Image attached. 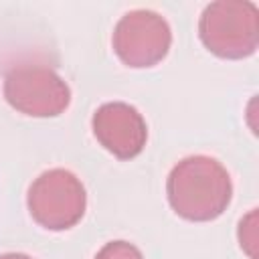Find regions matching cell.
I'll return each instance as SVG.
<instances>
[{"label": "cell", "mask_w": 259, "mask_h": 259, "mask_svg": "<svg viewBox=\"0 0 259 259\" xmlns=\"http://www.w3.org/2000/svg\"><path fill=\"white\" fill-rule=\"evenodd\" d=\"M166 196L172 210L184 221H214L231 204V174L217 158L204 154L182 158L166 178Z\"/></svg>", "instance_id": "6da1fadb"}, {"label": "cell", "mask_w": 259, "mask_h": 259, "mask_svg": "<svg viewBox=\"0 0 259 259\" xmlns=\"http://www.w3.org/2000/svg\"><path fill=\"white\" fill-rule=\"evenodd\" d=\"M198 36L219 59L239 61L259 47V8L249 0H217L204 6Z\"/></svg>", "instance_id": "7a4b0ae2"}, {"label": "cell", "mask_w": 259, "mask_h": 259, "mask_svg": "<svg viewBox=\"0 0 259 259\" xmlns=\"http://www.w3.org/2000/svg\"><path fill=\"white\" fill-rule=\"evenodd\" d=\"M30 217L49 231L75 227L87 208L83 182L65 168H51L34 178L26 196Z\"/></svg>", "instance_id": "3957f363"}, {"label": "cell", "mask_w": 259, "mask_h": 259, "mask_svg": "<svg viewBox=\"0 0 259 259\" xmlns=\"http://www.w3.org/2000/svg\"><path fill=\"white\" fill-rule=\"evenodd\" d=\"M4 99L30 117H57L71 103L67 81L49 65L20 63L4 77Z\"/></svg>", "instance_id": "277c9868"}, {"label": "cell", "mask_w": 259, "mask_h": 259, "mask_svg": "<svg viewBox=\"0 0 259 259\" xmlns=\"http://www.w3.org/2000/svg\"><path fill=\"white\" fill-rule=\"evenodd\" d=\"M113 53L132 69H148L164 61L172 45V30L168 20L146 8L125 12L111 36Z\"/></svg>", "instance_id": "5b68a950"}, {"label": "cell", "mask_w": 259, "mask_h": 259, "mask_svg": "<svg viewBox=\"0 0 259 259\" xmlns=\"http://www.w3.org/2000/svg\"><path fill=\"white\" fill-rule=\"evenodd\" d=\"M95 140L115 158L132 160L148 142L144 115L125 101H109L97 107L91 119Z\"/></svg>", "instance_id": "8992f818"}, {"label": "cell", "mask_w": 259, "mask_h": 259, "mask_svg": "<svg viewBox=\"0 0 259 259\" xmlns=\"http://www.w3.org/2000/svg\"><path fill=\"white\" fill-rule=\"evenodd\" d=\"M93 259H144L142 251L127 241H109L105 243Z\"/></svg>", "instance_id": "52a82bcc"}, {"label": "cell", "mask_w": 259, "mask_h": 259, "mask_svg": "<svg viewBox=\"0 0 259 259\" xmlns=\"http://www.w3.org/2000/svg\"><path fill=\"white\" fill-rule=\"evenodd\" d=\"M239 243H241V249H245L251 259H257V253H255V245H257V237H255V210H251L245 219H241V223H239Z\"/></svg>", "instance_id": "ba28073f"}, {"label": "cell", "mask_w": 259, "mask_h": 259, "mask_svg": "<svg viewBox=\"0 0 259 259\" xmlns=\"http://www.w3.org/2000/svg\"><path fill=\"white\" fill-rule=\"evenodd\" d=\"M0 259H32V257L26 253H2Z\"/></svg>", "instance_id": "9c48e42d"}]
</instances>
